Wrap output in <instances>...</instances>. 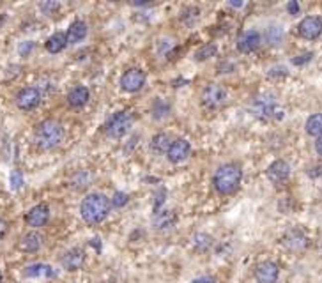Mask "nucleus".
<instances>
[{
	"instance_id": "1",
	"label": "nucleus",
	"mask_w": 322,
	"mask_h": 283,
	"mask_svg": "<svg viewBox=\"0 0 322 283\" xmlns=\"http://www.w3.org/2000/svg\"><path fill=\"white\" fill-rule=\"evenodd\" d=\"M110 198L103 193H89L80 204L81 219L89 225H99L110 214Z\"/></svg>"
},
{
	"instance_id": "2",
	"label": "nucleus",
	"mask_w": 322,
	"mask_h": 283,
	"mask_svg": "<svg viewBox=\"0 0 322 283\" xmlns=\"http://www.w3.org/2000/svg\"><path fill=\"white\" fill-rule=\"evenodd\" d=\"M64 126L57 119H45L36 126L34 131V142L41 150L55 149L64 140Z\"/></svg>"
},
{
	"instance_id": "3",
	"label": "nucleus",
	"mask_w": 322,
	"mask_h": 283,
	"mask_svg": "<svg viewBox=\"0 0 322 283\" xmlns=\"http://www.w3.org/2000/svg\"><path fill=\"white\" fill-rule=\"evenodd\" d=\"M242 181V170L236 163H225L218 166L213 175V186L220 195H232L239 190Z\"/></svg>"
},
{
	"instance_id": "4",
	"label": "nucleus",
	"mask_w": 322,
	"mask_h": 283,
	"mask_svg": "<svg viewBox=\"0 0 322 283\" xmlns=\"http://www.w3.org/2000/svg\"><path fill=\"white\" fill-rule=\"evenodd\" d=\"M133 113L128 112V110H122V112H117L113 113L112 117L105 122V135L112 140H119L122 138L124 135H128V131L131 130V126H133Z\"/></svg>"
},
{
	"instance_id": "5",
	"label": "nucleus",
	"mask_w": 322,
	"mask_h": 283,
	"mask_svg": "<svg viewBox=\"0 0 322 283\" xmlns=\"http://www.w3.org/2000/svg\"><path fill=\"white\" fill-rule=\"evenodd\" d=\"M229 99L225 87L220 83H207L200 94V103L202 106H206L207 110H218L222 108Z\"/></svg>"
},
{
	"instance_id": "6",
	"label": "nucleus",
	"mask_w": 322,
	"mask_h": 283,
	"mask_svg": "<svg viewBox=\"0 0 322 283\" xmlns=\"http://www.w3.org/2000/svg\"><path fill=\"white\" fill-rule=\"evenodd\" d=\"M145 81H147V74H145L144 69L140 68H129L128 71H124L121 76V89L126 90L129 94H135L138 90H142L145 87Z\"/></svg>"
},
{
	"instance_id": "7",
	"label": "nucleus",
	"mask_w": 322,
	"mask_h": 283,
	"mask_svg": "<svg viewBox=\"0 0 322 283\" xmlns=\"http://www.w3.org/2000/svg\"><path fill=\"white\" fill-rule=\"evenodd\" d=\"M41 101H43V94H41V90L37 87H25L14 97L16 106L20 110H23V112L36 110L41 105Z\"/></svg>"
},
{
	"instance_id": "8",
	"label": "nucleus",
	"mask_w": 322,
	"mask_h": 283,
	"mask_svg": "<svg viewBox=\"0 0 322 283\" xmlns=\"http://www.w3.org/2000/svg\"><path fill=\"white\" fill-rule=\"evenodd\" d=\"M251 112L260 119H271L274 117V113H278V105L274 96L271 94H260L253 99L251 103Z\"/></svg>"
},
{
	"instance_id": "9",
	"label": "nucleus",
	"mask_w": 322,
	"mask_h": 283,
	"mask_svg": "<svg viewBox=\"0 0 322 283\" xmlns=\"http://www.w3.org/2000/svg\"><path fill=\"white\" fill-rule=\"evenodd\" d=\"M253 276L257 283H276L280 278V266L273 260H262L255 266Z\"/></svg>"
},
{
	"instance_id": "10",
	"label": "nucleus",
	"mask_w": 322,
	"mask_h": 283,
	"mask_svg": "<svg viewBox=\"0 0 322 283\" xmlns=\"http://www.w3.org/2000/svg\"><path fill=\"white\" fill-rule=\"evenodd\" d=\"M310 243V239L301 228L294 226V228H289V230L283 234L282 237V244L287 248L289 251H303Z\"/></svg>"
},
{
	"instance_id": "11",
	"label": "nucleus",
	"mask_w": 322,
	"mask_h": 283,
	"mask_svg": "<svg viewBox=\"0 0 322 283\" xmlns=\"http://www.w3.org/2000/svg\"><path fill=\"white\" fill-rule=\"evenodd\" d=\"M298 34L306 41H315L322 34V18L305 16L298 25Z\"/></svg>"
},
{
	"instance_id": "12",
	"label": "nucleus",
	"mask_w": 322,
	"mask_h": 283,
	"mask_svg": "<svg viewBox=\"0 0 322 283\" xmlns=\"http://www.w3.org/2000/svg\"><path fill=\"white\" fill-rule=\"evenodd\" d=\"M189 154H191V143L184 138H177V140L172 142V145L166 152V158H168L170 163L177 165V163L186 161Z\"/></svg>"
},
{
	"instance_id": "13",
	"label": "nucleus",
	"mask_w": 322,
	"mask_h": 283,
	"mask_svg": "<svg viewBox=\"0 0 322 283\" xmlns=\"http://www.w3.org/2000/svg\"><path fill=\"white\" fill-rule=\"evenodd\" d=\"M260 41H262L260 32H257L255 28H250V30H244L238 37L236 46H238V52L241 53H253L260 46Z\"/></svg>"
},
{
	"instance_id": "14",
	"label": "nucleus",
	"mask_w": 322,
	"mask_h": 283,
	"mask_svg": "<svg viewBox=\"0 0 322 283\" xmlns=\"http://www.w3.org/2000/svg\"><path fill=\"white\" fill-rule=\"evenodd\" d=\"M50 219V207L46 204H37L25 214V221L32 228H41L45 226Z\"/></svg>"
},
{
	"instance_id": "15",
	"label": "nucleus",
	"mask_w": 322,
	"mask_h": 283,
	"mask_svg": "<svg viewBox=\"0 0 322 283\" xmlns=\"http://www.w3.org/2000/svg\"><path fill=\"white\" fill-rule=\"evenodd\" d=\"M85 259H87V255L81 248H71L62 255L61 264L66 271H80L85 264Z\"/></svg>"
},
{
	"instance_id": "16",
	"label": "nucleus",
	"mask_w": 322,
	"mask_h": 283,
	"mask_svg": "<svg viewBox=\"0 0 322 283\" xmlns=\"http://www.w3.org/2000/svg\"><path fill=\"white\" fill-rule=\"evenodd\" d=\"M266 175L273 184H282L290 177V165L285 159H276L267 166Z\"/></svg>"
},
{
	"instance_id": "17",
	"label": "nucleus",
	"mask_w": 322,
	"mask_h": 283,
	"mask_svg": "<svg viewBox=\"0 0 322 283\" xmlns=\"http://www.w3.org/2000/svg\"><path fill=\"white\" fill-rule=\"evenodd\" d=\"M175 223H177V214L173 211L158 209L153 216V226L160 232L172 230L173 226H175Z\"/></svg>"
},
{
	"instance_id": "18",
	"label": "nucleus",
	"mask_w": 322,
	"mask_h": 283,
	"mask_svg": "<svg viewBox=\"0 0 322 283\" xmlns=\"http://www.w3.org/2000/svg\"><path fill=\"white\" fill-rule=\"evenodd\" d=\"M41 246H43V235L37 230L27 232L18 241V250L23 251V253H36L41 250Z\"/></svg>"
},
{
	"instance_id": "19",
	"label": "nucleus",
	"mask_w": 322,
	"mask_h": 283,
	"mask_svg": "<svg viewBox=\"0 0 322 283\" xmlns=\"http://www.w3.org/2000/svg\"><path fill=\"white\" fill-rule=\"evenodd\" d=\"M89 99H90V92L83 85H77L75 89H71L68 92V103L73 108H81V106H85L89 103Z\"/></svg>"
},
{
	"instance_id": "20",
	"label": "nucleus",
	"mask_w": 322,
	"mask_h": 283,
	"mask_svg": "<svg viewBox=\"0 0 322 283\" xmlns=\"http://www.w3.org/2000/svg\"><path fill=\"white\" fill-rule=\"evenodd\" d=\"M87 23L81 20H77L73 21L71 25H69L68 32H66V41H68V45H77V43H80V41H83L85 37H87Z\"/></svg>"
},
{
	"instance_id": "21",
	"label": "nucleus",
	"mask_w": 322,
	"mask_h": 283,
	"mask_svg": "<svg viewBox=\"0 0 322 283\" xmlns=\"http://www.w3.org/2000/svg\"><path fill=\"white\" fill-rule=\"evenodd\" d=\"M172 137H170L168 133H158L154 135L153 138H151V150H153L154 154H166L170 149V145H172Z\"/></svg>"
},
{
	"instance_id": "22",
	"label": "nucleus",
	"mask_w": 322,
	"mask_h": 283,
	"mask_svg": "<svg viewBox=\"0 0 322 283\" xmlns=\"http://www.w3.org/2000/svg\"><path fill=\"white\" fill-rule=\"evenodd\" d=\"M25 276L27 278H39V276L52 278V276H55V271L48 264H32V266L25 267Z\"/></svg>"
},
{
	"instance_id": "23",
	"label": "nucleus",
	"mask_w": 322,
	"mask_h": 283,
	"mask_svg": "<svg viewBox=\"0 0 322 283\" xmlns=\"http://www.w3.org/2000/svg\"><path fill=\"white\" fill-rule=\"evenodd\" d=\"M305 131L310 137H321L322 135V112H317V113H312L310 117L306 119L305 122Z\"/></svg>"
},
{
	"instance_id": "24",
	"label": "nucleus",
	"mask_w": 322,
	"mask_h": 283,
	"mask_svg": "<svg viewBox=\"0 0 322 283\" xmlns=\"http://www.w3.org/2000/svg\"><path fill=\"white\" fill-rule=\"evenodd\" d=\"M45 46H46V50H48L50 53H61L62 50L68 46V41H66V34H62V32H55V34H52V36L46 39V43H45Z\"/></svg>"
},
{
	"instance_id": "25",
	"label": "nucleus",
	"mask_w": 322,
	"mask_h": 283,
	"mask_svg": "<svg viewBox=\"0 0 322 283\" xmlns=\"http://www.w3.org/2000/svg\"><path fill=\"white\" fill-rule=\"evenodd\" d=\"M191 243H193V248L197 251H207V250H211V246H213L214 239L211 237L209 234L198 232V234H195L193 237H191Z\"/></svg>"
},
{
	"instance_id": "26",
	"label": "nucleus",
	"mask_w": 322,
	"mask_h": 283,
	"mask_svg": "<svg viewBox=\"0 0 322 283\" xmlns=\"http://www.w3.org/2000/svg\"><path fill=\"white\" fill-rule=\"evenodd\" d=\"M200 9L195 7V5H189V7H186L184 11L181 12V16H179V20H181L182 25H186V27H191V25H195L198 20H200Z\"/></svg>"
},
{
	"instance_id": "27",
	"label": "nucleus",
	"mask_w": 322,
	"mask_h": 283,
	"mask_svg": "<svg viewBox=\"0 0 322 283\" xmlns=\"http://www.w3.org/2000/svg\"><path fill=\"white\" fill-rule=\"evenodd\" d=\"M151 112H153V117H154V119L161 121V119L168 117L170 105L165 101V99H161V97H156V101L153 103V108H151Z\"/></svg>"
},
{
	"instance_id": "28",
	"label": "nucleus",
	"mask_w": 322,
	"mask_h": 283,
	"mask_svg": "<svg viewBox=\"0 0 322 283\" xmlns=\"http://www.w3.org/2000/svg\"><path fill=\"white\" fill-rule=\"evenodd\" d=\"M266 37H267V43L269 45H280L283 39V28L280 25H271L269 28L266 30Z\"/></svg>"
},
{
	"instance_id": "29",
	"label": "nucleus",
	"mask_w": 322,
	"mask_h": 283,
	"mask_svg": "<svg viewBox=\"0 0 322 283\" xmlns=\"http://www.w3.org/2000/svg\"><path fill=\"white\" fill-rule=\"evenodd\" d=\"M216 53H218V46L214 45V43H207V45L200 46V48L197 50L195 59H197V61H207V59L214 57Z\"/></svg>"
},
{
	"instance_id": "30",
	"label": "nucleus",
	"mask_w": 322,
	"mask_h": 283,
	"mask_svg": "<svg viewBox=\"0 0 322 283\" xmlns=\"http://www.w3.org/2000/svg\"><path fill=\"white\" fill-rule=\"evenodd\" d=\"M9 182H11L12 190H20L23 186V174L20 170H12L11 175H9Z\"/></svg>"
},
{
	"instance_id": "31",
	"label": "nucleus",
	"mask_w": 322,
	"mask_h": 283,
	"mask_svg": "<svg viewBox=\"0 0 322 283\" xmlns=\"http://www.w3.org/2000/svg\"><path fill=\"white\" fill-rule=\"evenodd\" d=\"M126 204H128V195L122 193V191H115L112 200H110V206L117 207V209H119V207H124Z\"/></svg>"
},
{
	"instance_id": "32",
	"label": "nucleus",
	"mask_w": 322,
	"mask_h": 283,
	"mask_svg": "<svg viewBox=\"0 0 322 283\" xmlns=\"http://www.w3.org/2000/svg\"><path fill=\"white\" fill-rule=\"evenodd\" d=\"M39 9L45 12V14H53L55 11L61 9V4H59V2H53V0H46V2H41Z\"/></svg>"
},
{
	"instance_id": "33",
	"label": "nucleus",
	"mask_w": 322,
	"mask_h": 283,
	"mask_svg": "<svg viewBox=\"0 0 322 283\" xmlns=\"http://www.w3.org/2000/svg\"><path fill=\"white\" fill-rule=\"evenodd\" d=\"M312 57H314V53H312V52L303 53V55H298V57H294V59H292V64H294V66H305V64H308V62L312 61Z\"/></svg>"
},
{
	"instance_id": "34",
	"label": "nucleus",
	"mask_w": 322,
	"mask_h": 283,
	"mask_svg": "<svg viewBox=\"0 0 322 283\" xmlns=\"http://www.w3.org/2000/svg\"><path fill=\"white\" fill-rule=\"evenodd\" d=\"M32 50H34V43H32V41H23V43L18 46V52H20L21 57H27L28 53L32 52Z\"/></svg>"
},
{
	"instance_id": "35",
	"label": "nucleus",
	"mask_w": 322,
	"mask_h": 283,
	"mask_svg": "<svg viewBox=\"0 0 322 283\" xmlns=\"http://www.w3.org/2000/svg\"><path fill=\"white\" fill-rule=\"evenodd\" d=\"M276 76H287L285 66H274V68L269 69V78H276Z\"/></svg>"
},
{
	"instance_id": "36",
	"label": "nucleus",
	"mask_w": 322,
	"mask_h": 283,
	"mask_svg": "<svg viewBox=\"0 0 322 283\" xmlns=\"http://www.w3.org/2000/svg\"><path fill=\"white\" fill-rule=\"evenodd\" d=\"M89 181H90V175L87 174V172H78L77 175H75V182H78V186H89Z\"/></svg>"
},
{
	"instance_id": "37",
	"label": "nucleus",
	"mask_w": 322,
	"mask_h": 283,
	"mask_svg": "<svg viewBox=\"0 0 322 283\" xmlns=\"http://www.w3.org/2000/svg\"><path fill=\"white\" fill-rule=\"evenodd\" d=\"M234 68H236V66H234V62L225 61L223 64H220V73H232Z\"/></svg>"
},
{
	"instance_id": "38",
	"label": "nucleus",
	"mask_w": 322,
	"mask_h": 283,
	"mask_svg": "<svg viewBox=\"0 0 322 283\" xmlns=\"http://www.w3.org/2000/svg\"><path fill=\"white\" fill-rule=\"evenodd\" d=\"M299 4L298 2H296V0H292V2H289V4H287V11L290 12V14H299Z\"/></svg>"
},
{
	"instance_id": "39",
	"label": "nucleus",
	"mask_w": 322,
	"mask_h": 283,
	"mask_svg": "<svg viewBox=\"0 0 322 283\" xmlns=\"http://www.w3.org/2000/svg\"><path fill=\"white\" fill-rule=\"evenodd\" d=\"M191 283H216V278H213V276H202V278L193 280Z\"/></svg>"
},
{
	"instance_id": "40",
	"label": "nucleus",
	"mask_w": 322,
	"mask_h": 283,
	"mask_svg": "<svg viewBox=\"0 0 322 283\" xmlns=\"http://www.w3.org/2000/svg\"><path fill=\"white\" fill-rule=\"evenodd\" d=\"M5 234H7V221L0 218V239L4 237Z\"/></svg>"
},
{
	"instance_id": "41",
	"label": "nucleus",
	"mask_w": 322,
	"mask_h": 283,
	"mask_svg": "<svg viewBox=\"0 0 322 283\" xmlns=\"http://www.w3.org/2000/svg\"><path fill=\"white\" fill-rule=\"evenodd\" d=\"M315 150H317L319 156H322V135L317 137V140H315Z\"/></svg>"
},
{
	"instance_id": "42",
	"label": "nucleus",
	"mask_w": 322,
	"mask_h": 283,
	"mask_svg": "<svg viewBox=\"0 0 322 283\" xmlns=\"http://www.w3.org/2000/svg\"><path fill=\"white\" fill-rule=\"evenodd\" d=\"M229 5H232V7H242V5H244V2H229Z\"/></svg>"
},
{
	"instance_id": "43",
	"label": "nucleus",
	"mask_w": 322,
	"mask_h": 283,
	"mask_svg": "<svg viewBox=\"0 0 322 283\" xmlns=\"http://www.w3.org/2000/svg\"><path fill=\"white\" fill-rule=\"evenodd\" d=\"M0 283H2V273H0Z\"/></svg>"
}]
</instances>
